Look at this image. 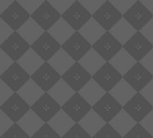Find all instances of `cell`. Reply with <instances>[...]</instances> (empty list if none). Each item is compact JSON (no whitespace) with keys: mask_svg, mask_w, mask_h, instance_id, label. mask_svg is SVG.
<instances>
[{"mask_svg":"<svg viewBox=\"0 0 153 138\" xmlns=\"http://www.w3.org/2000/svg\"><path fill=\"white\" fill-rule=\"evenodd\" d=\"M61 78L76 92L92 79V75L79 61H76Z\"/></svg>","mask_w":153,"mask_h":138,"instance_id":"obj_1","label":"cell"},{"mask_svg":"<svg viewBox=\"0 0 153 138\" xmlns=\"http://www.w3.org/2000/svg\"><path fill=\"white\" fill-rule=\"evenodd\" d=\"M61 109L75 122H79L92 109V105L88 103L79 92H76L65 104L61 106Z\"/></svg>","mask_w":153,"mask_h":138,"instance_id":"obj_2","label":"cell"},{"mask_svg":"<svg viewBox=\"0 0 153 138\" xmlns=\"http://www.w3.org/2000/svg\"><path fill=\"white\" fill-rule=\"evenodd\" d=\"M31 78L44 92H49L61 79V75L48 61H45L38 70L31 76Z\"/></svg>","mask_w":153,"mask_h":138,"instance_id":"obj_3","label":"cell"},{"mask_svg":"<svg viewBox=\"0 0 153 138\" xmlns=\"http://www.w3.org/2000/svg\"><path fill=\"white\" fill-rule=\"evenodd\" d=\"M123 17L136 31H140L153 18V14L141 3L140 0H137L131 8L123 15Z\"/></svg>","mask_w":153,"mask_h":138,"instance_id":"obj_4","label":"cell"},{"mask_svg":"<svg viewBox=\"0 0 153 138\" xmlns=\"http://www.w3.org/2000/svg\"><path fill=\"white\" fill-rule=\"evenodd\" d=\"M61 48L75 61H79L92 48V44L79 31H76L74 34L61 45Z\"/></svg>","mask_w":153,"mask_h":138,"instance_id":"obj_5","label":"cell"},{"mask_svg":"<svg viewBox=\"0 0 153 138\" xmlns=\"http://www.w3.org/2000/svg\"><path fill=\"white\" fill-rule=\"evenodd\" d=\"M123 48L134 57L136 61H140L153 48V44L140 31H137L134 35L123 45Z\"/></svg>","mask_w":153,"mask_h":138,"instance_id":"obj_6","label":"cell"},{"mask_svg":"<svg viewBox=\"0 0 153 138\" xmlns=\"http://www.w3.org/2000/svg\"><path fill=\"white\" fill-rule=\"evenodd\" d=\"M92 48L102 56L105 61H110L123 48V44L109 31H106L102 37L92 45Z\"/></svg>","mask_w":153,"mask_h":138,"instance_id":"obj_7","label":"cell"},{"mask_svg":"<svg viewBox=\"0 0 153 138\" xmlns=\"http://www.w3.org/2000/svg\"><path fill=\"white\" fill-rule=\"evenodd\" d=\"M61 17L76 31H79L92 17V14L79 0H76L61 15Z\"/></svg>","mask_w":153,"mask_h":138,"instance_id":"obj_8","label":"cell"},{"mask_svg":"<svg viewBox=\"0 0 153 138\" xmlns=\"http://www.w3.org/2000/svg\"><path fill=\"white\" fill-rule=\"evenodd\" d=\"M31 17L44 30L48 31L59 19L61 14L48 1H45L31 15Z\"/></svg>","mask_w":153,"mask_h":138,"instance_id":"obj_9","label":"cell"},{"mask_svg":"<svg viewBox=\"0 0 153 138\" xmlns=\"http://www.w3.org/2000/svg\"><path fill=\"white\" fill-rule=\"evenodd\" d=\"M92 78L106 92H110L123 79V75L109 61H106L99 70L92 76Z\"/></svg>","mask_w":153,"mask_h":138,"instance_id":"obj_10","label":"cell"},{"mask_svg":"<svg viewBox=\"0 0 153 138\" xmlns=\"http://www.w3.org/2000/svg\"><path fill=\"white\" fill-rule=\"evenodd\" d=\"M1 17L14 31H17L30 17V13L17 1H15L0 15Z\"/></svg>","mask_w":153,"mask_h":138,"instance_id":"obj_11","label":"cell"},{"mask_svg":"<svg viewBox=\"0 0 153 138\" xmlns=\"http://www.w3.org/2000/svg\"><path fill=\"white\" fill-rule=\"evenodd\" d=\"M92 109L105 121L110 122L122 109L123 105L109 92L105 94L92 106Z\"/></svg>","mask_w":153,"mask_h":138,"instance_id":"obj_12","label":"cell"},{"mask_svg":"<svg viewBox=\"0 0 153 138\" xmlns=\"http://www.w3.org/2000/svg\"><path fill=\"white\" fill-rule=\"evenodd\" d=\"M123 78L137 92H140L153 79V75L140 63V61H137L130 70L123 76Z\"/></svg>","mask_w":153,"mask_h":138,"instance_id":"obj_13","label":"cell"},{"mask_svg":"<svg viewBox=\"0 0 153 138\" xmlns=\"http://www.w3.org/2000/svg\"><path fill=\"white\" fill-rule=\"evenodd\" d=\"M92 17L106 31H110L112 27L123 18V14L111 3L110 0L102 5V7L96 11Z\"/></svg>","mask_w":153,"mask_h":138,"instance_id":"obj_14","label":"cell"},{"mask_svg":"<svg viewBox=\"0 0 153 138\" xmlns=\"http://www.w3.org/2000/svg\"><path fill=\"white\" fill-rule=\"evenodd\" d=\"M0 78L16 92L31 78V75L25 70L17 61H15L5 73L0 76Z\"/></svg>","mask_w":153,"mask_h":138,"instance_id":"obj_15","label":"cell"},{"mask_svg":"<svg viewBox=\"0 0 153 138\" xmlns=\"http://www.w3.org/2000/svg\"><path fill=\"white\" fill-rule=\"evenodd\" d=\"M31 48L44 61H48L61 48V44L48 31H45L31 45Z\"/></svg>","mask_w":153,"mask_h":138,"instance_id":"obj_16","label":"cell"},{"mask_svg":"<svg viewBox=\"0 0 153 138\" xmlns=\"http://www.w3.org/2000/svg\"><path fill=\"white\" fill-rule=\"evenodd\" d=\"M123 109L131 115L136 122H140L153 109V105L140 92H137Z\"/></svg>","mask_w":153,"mask_h":138,"instance_id":"obj_17","label":"cell"},{"mask_svg":"<svg viewBox=\"0 0 153 138\" xmlns=\"http://www.w3.org/2000/svg\"><path fill=\"white\" fill-rule=\"evenodd\" d=\"M30 109L31 106L17 92H14L5 103L0 106V109H2L14 122H18Z\"/></svg>","mask_w":153,"mask_h":138,"instance_id":"obj_18","label":"cell"},{"mask_svg":"<svg viewBox=\"0 0 153 138\" xmlns=\"http://www.w3.org/2000/svg\"><path fill=\"white\" fill-rule=\"evenodd\" d=\"M31 109L44 122H49L61 109V106L48 92H45L44 94L31 106Z\"/></svg>","mask_w":153,"mask_h":138,"instance_id":"obj_19","label":"cell"},{"mask_svg":"<svg viewBox=\"0 0 153 138\" xmlns=\"http://www.w3.org/2000/svg\"><path fill=\"white\" fill-rule=\"evenodd\" d=\"M0 48L14 61H17L31 48V45L22 37V35L17 31H15L0 45Z\"/></svg>","mask_w":153,"mask_h":138,"instance_id":"obj_20","label":"cell"},{"mask_svg":"<svg viewBox=\"0 0 153 138\" xmlns=\"http://www.w3.org/2000/svg\"><path fill=\"white\" fill-rule=\"evenodd\" d=\"M17 62L28 74L32 76L34 72L38 70L45 61L32 48H30L17 60Z\"/></svg>","mask_w":153,"mask_h":138,"instance_id":"obj_21","label":"cell"},{"mask_svg":"<svg viewBox=\"0 0 153 138\" xmlns=\"http://www.w3.org/2000/svg\"><path fill=\"white\" fill-rule=\"evenodd\" d=\"M87 70L93 76L106 62L105 59L100 56L93 48H91L79 61Z\"/></svg>","mask_w":153,"mask_h":138,"instance_id":"obj_22","label":"cell"},{"mask_svg":"<svg viewBox=\"0 0 153 138\" xmlns=\"http://www.w3.org/2000/svg\"><path fill=\"white\" fill-rule=\"evenodd\" d=\"M17 92L30 106H32L44 94L45 92L32 78H30Z\"/></svg>","mask_w":153,"mask_h":138,"instance_id":"obj_23","label":"cell"},{"mask_svg":"<svg viewBox=\"0 0 153 138\" xmlns=\"http://www.w3.org/2000/svg\"><path fill=\"white\" fill-rule=\"evenodd\" d=\"M17 123L29 134L30 138H32V136L41 128V126L45 122L32 109H30Z\"/></svg>","mask_w":153,"mask_h":138,"instance_id":"obj_24","label":"cell"},{"mask_svg":"<svg viewBox=\"0 0 153 138\" xmlns=\"http://www.w3.org/2000/svg\"><path fill=\"white\" fill-rule=\"evenodd\" d=\"M48 32L62 45L74 34L76 30L61 17L48 30Z\"/></svg>","mask_w":153,"mask_h":138,"instance_id":"obj_25","label":"cell"},{"mask_svg":"<svg viewBox=\"0 0 153 138\" xmlns=\"http://www.w3.org/2000/svg\"><path fill=\"white\" fill-rule=\"evenodd\" d=\"M48 62L62 76L76 62L62 48H60L55 55H53Z\"/></svg>","mask_w":153,"mask_h":138,"instance_id":"obj_26","label":"cell"},{"mask_svg":"<svg viewBox=\"0 0 153 138\" xmlns=\"http://www.w3.org/2000/svg\"><path fill=\"white\" fill-rule=\"evenodd\" d=\"M123 107L136 94L137 91L123 78L109 92Z\"/></svg>","mask_w":153,"mask_h":138,"instance_id":"obj_27","label":"cell"},{"mask_svg":"<svg viewBox=\"0 0 153 138\" xmlns=\"http://www.w3.org/2000/svg\"><path fill=\"white\" fill-rule=\"evenodd\" d=\"M17 32L30 45H32L45 31L32 17H30L17 30Z\"/></svg>","mask_w":153,"mask_h":138,"instance_id":"obj_28","label":"cell"},{"mask_svg":"<svg viewBox=\"0 0 153 138\" xmlns=\"http://www.w3.org/2000/svg\"><path fill=\"white\" fill-rule=\"evenodd\" d=\"M109 32L123 45L134 35L137 31L123 17L112 27Z\"/></svg>","mask_w":153,"mask_h":138,"instance_id":"obj_29","label":"cell"},{"mask_svg":"<svg viewBox=\"0 0 153 138\" xmlns=\"http://www.w3.org/2000/svg\"><path fill=\"white\" fill-rule=\"evenodd\" d=\"M79 92L93 106L105 94L106 91L92 78Z\"/></svg>","mask_w":153,"mask_h":138,"instance_id":"obj_30","label":"cell"},{"mask_svg":"<svg viewBox=\"0 0 153 138\" xmlns=\"http://www.w3.org/2000/svg\"><path fill=\"white\" fill-rule=\"evenodd\" d=\"M79 32L93 45L97 40H98L102 35L106 32L93 17H91L79 30Z\"/></svg>","mask_w":153,"mask_h":138,"instance_id":"obj_31","label":"cell"},{"mask_svg":"<svg viewBox=\"0 0 153 138\" xmlns=\"http://www.w3.org/2000/svg\"><path fill=\"white\" fill-rule=\"evenodd\" d=\"M48 92L60 106H62L72 97L76 92L61 78Z\"/></svg>","mask_w":153,"mask_h":138,"instance_id":"obj_32","label":"cell"},{"mask_svg":"<svg viewBox=\"0 0 153 138\" xmlns=\"http://www.w3.org/2000/svg\"><path fill=\"white\" fill-rule=\"evenodd\" d=\"M112 126L117 130V132L124 137V135L132 128V126L137 123L135 119L131 117L123 109L110 121Z\"/></svg>","mask_w":153,"mask_h":138,"instance_id":"obj_33","label":"cell"},{"mask_svg":"<svg viewBox=\"0 0 153 138\" xmlns=\"http://www.w3.org/2000/svg\"><path fill=\"white\" fill-rule=\"evenodd\" d=\"M48 123L62 137L76 122L61 109Z\"/></svg>","mask_w":153,"mask_h":138,"instance_id":"obj_34","label":"cell"},{"mask_svg":"<svg viewBox=\"0 0 153 138\" xmlns=\"http://www.w3.org/2000/svg\"><path fill=\"white\" fill-rule=\"evenodd\" d=\"M80 125L86 129V131L94 137V135L104 126L106 123L93 109L79 121Z\"/></svg>","mask_w":153,"mask_h":138,"instance_id":"obj_35","label":"cell"},{"mask_svg":"<svg viewBox=\"0 0 153 138\" xmlns=\"http://www.w3.org/2000/svg\"><path fill=\"white\" fill-rule=\"evenodd\" d=\"M123 76L137 62L123 48L109 61Z\"/></svg>","mask_w":153,"mask_h":138,"instance_id":"obj_36","label":"cell"},{"mask_svg":"<svg viewBox=\"0 0 153 138\" xmlns=\"http://www.w3.org/2000/svg\"><path fill=\"white\" fill-rule=\"evenodd\" d=\"M61 138H92L79 122H76Z\"/></svg>","mask_w":153,"mask_h":138,"instance_id":"obj_37","label":"cell"},{"mask_svg":"<svg viewBox=\"0 0 153 138\" xmlns=\"http://www.w3.org/2000/svg\"><path fill=\"white\" fill-rule=\"evenodd\" d=\"M123 138H153L140 122H137Z\"/></svg>","mask_w":153,"mask_h":138,"instance_id":"obj_38","label":"cell"},{"mask_svg":"<svg viewBox=\"0 0 153 138\" xmlns=\"http://www.w3.org/2000/svg\"><path fill=\"white\" fill-rule=\"evenodd\" d=\"M93 138H123V136L117 132L110 122H106Z\"/></svg>","mask_w":153,"mask_h":138,"instance_id":"obj_39","label":"cell"},{"mask_svg":"<svg viewBox=\"0 0 153 138\" xmlns=\"http://www.w3.org/2000/svg\"><path fill=\"white\" fill-rule=\"evenodd\" d=\"M32 138H61V137L48 122H45L41 126V128L32 136Z\"/></svg>","mask_w":153,"mask_h":138,"instance_id":"obj_40","label":"cell"},{"mask_svg":"<svg viewBox=\"0 0 153 138\" xmlns=\"http://www.w3.org/2000/svg\"><path fill=\"white\" fill-rule=\"evenodd\" d=\"M1 138H30V136L17 122H15Z\"/></svg>","mask_w":153,"mask_h":138,"instance_id":"obj_41","label":"cell"},{"mask_svg":"<svg viewBox=\"0 0 153 138\" xmlns=\"http://www.w3.org/2000/svg\"><path fill=\"white\" fill-rule=\"evenodd\" d=\"M14 123L15 122L2 109H0V138Z\"/></svg>","mask_w":153,"mask_h":138,"instance_id":"obj_42","label":"cell"},{"mask_svg":"<svg viewBox=\"0 0 153 138\" xmlns=\"http://www.w3.org/2000/svg\"><path fill=\"white\" fill-rule=\"evenodd\" d=\"M14 62L15 61L0 48V76L3 75Z\"/></svg>","mask_w":153,"mask_h":138,"instance_id":"obj_43","label":"cell"},{"mask_svg":"<svg viewBox=\"0 0 153 138\" xmlns=\"http://www.w3.org/2000/svg\"><path fill=\"white\" fill-rule=\"evenodd\" d=\"M79 1L93 15L102 7L106 0H79Z\"/></svg>","mask_w":153,"mask_h":138,"instance_id":"obj_44","label":"cell"},{"mask_svg":"<svg viewBox=\"0 0 153 138\" xmlns=\"http://www.w3.org/2000/svg\"><path fill=\"white\" fill-rule=\"evenodd\" d=\"M15 92L0 78V106L7 101Z\"/></svg>","mask_w":153,"mask_h":138,"instance_id":"obj_45","label":"cell"},{"mask_svg":"<svg viewBox=\"0 0 153 138\" xmlns=\"http://www.w3.org/2000/svg\"><path fill=\"white\" fill-rule=\"evenodd\" d=\"M17 1L32 15L45 0H17Z\"/></svg>","mask_w":153,"mask_h":138,"instance_id":"obj_46","label":"cell"},{"mask_svg":"<svg viewBox=\"0 0 153 138\" xmlns=\"http://www.w3.org/2000/svg\"><path fill=\"white\" fill-rule=\"evenodd\" d=\"M48 1L62 15L76 0H48Z\"/></svg>","mask_w":153,"mask_h":138,"instance_id":"obj_47","label":"cell"},{"mask_svg":"<svg viewBox=\"0 0 153 138\" xmlns=\"http://www.w3.org/2000/svg\"><path fill=\"white\" fill-rule=\"evenodd\" d=\"M15 31L0 17V45H1Z\"/></svg>","mask_w":153,"mask_h":138,"instance_id":"obj_48","label":"cell"},{"mask_svg":"<svg viewBox=\"0 0 153 138\" xmlns=\"http://www.w3.org/2000/svg\"><path fill=\"white\" fill-rule=\"evenodd\" d=\"M110 1L123 15L137 0H110Z\"/></svg>","mask_w":153,"mask_h":138,"instance_id":"obj_49","label":"cell"},{"mask_svg":"<svg viewBox=\"0 0 153 138\" xmlns=\"http://www.w3.org/2000/svg\"><path fill=\"white\" fill-rule=\"evenodd\" d=\"M140 123L153 136V109L140 121Z\"/></svg>","mask_w":153,"mask_h":138,"instance_id":"obj_50","label":"cell"},{"mask_svg":"<svg viewBox=\"0 0 153 138\" xmlns=\"http://www.w3.org/2000/svg\"><path fill=\"white\" fill-rule=\"evenodd\" d=\"M140 63L153 75V48L140 60Z\"/></svg>","mask_w":153,"mask_h":138,"instance_id":"obj_51","label":"cell"},{"mask_svg":"<svg viewBox=\"0 0 153 138\" xmlns=\"http://www.w3.org/2000/svg\"><path fill=\"white\" fill-rule=\"evenodd\" d=\"M140 92L153 105V79Z\"/></svg>","mask_w":153,"mask_h":138,"instance_id":"obj_52","label":"cell"},{"mask_svg":"<svg viewBox=\"0 0 153 138\" xmlns=\"http://www.w3.org/2000/svg\"><path fill=\"white\" fill-rule=\"evenodd\" d=\"M140 32L153 44V18L140 30Z\"/></svg>","mask_w":153,"mask_h":138,"instance_id":"obj_53","label":"cell"},{"mask_svg":"<svg viewBox=\"0 0 153 138\" xmlns=\"http://www.w3.org/2000/svg\"><path fill=\"white\" fill-rule=\"evenodd\" d=\"M15 0H0V15H1Z\"/></svg>","mask_w":153,"mask_h":138,"instance_id":"obj_54","label":"cell"},{"mask_svg":"<svg viewBox=\"0 0 153 138\" xmlns=\"http://www.w3.org/2000/svg\"><path fill=\"white\" fill-rule=\"evenodd\" d=\"M140 1L153 14V0H140Z\"/></svg>","mask_w":153,"mask_h":138,"instance_id":"obj_55","label":"cell"}]
</instances>
